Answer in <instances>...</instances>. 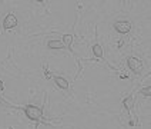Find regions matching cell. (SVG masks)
Wrapping results in <instances>:
<instances>
[{
	"mask_svg": "<svg viewBox=\"0 0 151 129\" xmlns=\"http://www.w3.org/2000/svg\"><path fill=\"white\" fill-rule=\"evenodd\" d=\"M63 44H66V46H69L70 49H71V42H73V36L71 35H64L63 36Z\"/></svg>",
	"mask_w": 151,
	"mask_h": 129,
	"instance_id": "9",
	"label": "cell"
},
{
	"mask_svg": "<svg viewBox=\"0 0 151 129\" xmlns=\"http://www.w3.org/2000/svg\"><path fill=\"white\" fill-rule=\"evenodd\" d=\"M141 95H144V96L150 98V96H151V87H150V86H146L144 89H141Z\"/></svg>",
	"mask_w": 151,
	"mask_h": 129,
	"instance_id": "10",
	"label": "cell"
},
{
	"mask_svg": "<svg viewBox=\"0 0 151 129\" xmlns=\"http://www.w3.org/2000/svg\"><path fill=\"white\" fill-rule=\"evenodd\" d=\"M114 29L118 32V33H128L131 30V23L127 22V20H118L114 23Z\"/></svg>",
	"mask_w": 151,
	"mask_h": 129,
	"instance_id": "3",
	"label": "cell"
},
{
	"mask_svg": "<svg viewBox=\"0 0 151 129\" xmlns=\"http://www.w3.org/2000/svg\"><path fill=\"white\" fill-rule=\"evenodd\" d=\"M123 105L125 106V109H133V105H134V99L133 98H125L124 100H123Z\"/></svg>",
	"mask_w": 151,
	"mask_h": 129,
	"instance_id": "8",
	"label": "cell"
},
{
	"mask_svg": "<svg viewBox=\"0 0 151 129\" xmlns=\"http://www.w3.org/2000/svg\"><path fill=\"white\" fill-rule=\"evenodd\" d=\"M54 82H56V85L59 86L60 89H67L69 87V82L64 78H61V76H56L54 78Z\"/></svg>",
	"mask_w": 151,
	"mask_h": 129,
	"instance_id": "5",
	"label": "cell"
},
{
	"mask_svg": "<svg viewBox=\"0 0 151 129\" xmlns=\"http://www.w3.org/2000/svg\"><path fill=\"white\" fill-rule=\"evenodd\" d=\"M127 65H128V68H130L133 72H135V73H140V72L143 70V62H141L140 59H137V57H128V59H127Z\"/></svg>",
	"mask_w": 151,
	"mask_h": 129,
	"instance_id": "2",
	"label": "cell"
},
{
	"mask_svg": "<svg viewBox=\"0 0 151 129\" xmlns=\"http://www.w3.org/2000/svg\"><path fill=\"white\" fill-rule=\"evenodd\" d=\"M17 26V17L14 16V14H7L6 17H4V20H3V27L6 29V30H9V29H13V27H16Z\"/></svg>",
	"mask_w": 151,
	"mask_h": 129,
	"instance_id": "4",
	"label": "cell"
},
{
	"mask_svg": "<svg viewBox=\"0 0 151 129\" xmlns=\"http://www.w3.org/2000/svg\"><path fill=\"white\" fill-rule=\"evenodd\" d=\"M93 53H94V56L101 57V56H103V47H101L100 44H94V46H93Z\"/></svg>",
	"mask_w": 151,
	"mask_h": 129,
	"instance_id": "7",
	"label": "cell"
},
{
	"mask_svg": "<svg viewBox=\"0 0 151 129\" xmlns=\"http://www.w3.org/2000/svg\"><path fill=\"white\" fill-rule=\"evenodd\" d=\"M46 78H51V73L50 72H46Z\"/></svg>",
	"mask_w": 151,
	"mask_h": 129,
	"instance_id": "11",
	"label": "cell"
},
{
	"mask_svg": "<svg viewBox=\"0 0 151 129\" xmlns=\"http://www.w3.org/2000/svg\"><path fill=\"white\" fill-rule=\"evenodd\" d=\"M3 87H4V86H3V82L0 81V90H3Z\"/></svg>",
	"mask_w": 151,
	"mask_h": 129,
	"instance_id": "12",
	"label": "cell"
},
{
	"mask_svg": "<svg viewBox=\"0 0 151 129\" xmlns=\"http://www.w3.org/2000/svg\"><path fill=\"white\" fill-rule=\"evenodd\" d=\"M49 47L50 49H63L64 44H63L61 40H50L49 42Z\"/></svg>",
	"mask_w": 151,
	"mask_h": 129,
	"instance_id": "6",
	"label": "cell"
},
{
	"mask_svg": "<svg viewBox=\"0 0 151 129\" xmlns=\"http://www.w3.org/2000/svg\"><path fill=\"white\" fill-rule=\"evenodd\" d=\"M24 112H26L27 118L32 119V121H40V119H41V113H43L40 108L33 106V105H27L26 109H24Z\"/></svg>",
	"mask_w": 151,
	"mask_h": 129,
	"instance_id": "1",
	"label": "cell"
}]
</instances>
